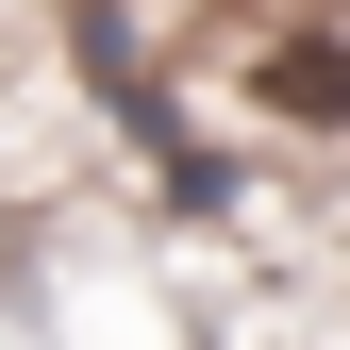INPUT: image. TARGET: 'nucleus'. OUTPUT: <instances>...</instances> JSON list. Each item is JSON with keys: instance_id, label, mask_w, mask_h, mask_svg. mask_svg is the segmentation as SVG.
Listing matches in <instances>:
<instances>
[{"instance_id": "f257e3e1", "label": "nucleus", "mask_w": 350, "mask_h": 350, "mask_svg": "<svg viewBox=\"0 0 350 350\" xmlns=\"http://www.w3.org/2000/svg\"><path fill=\"white\" fill-rule=\"evenodd\" d=\"M267 100H300V117H350V51H334V33H284V51H267Z\"/></svg>"}]
</instances>
